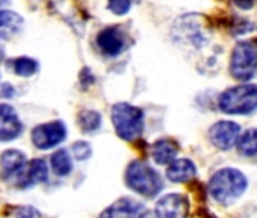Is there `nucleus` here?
Here are the masks:
<instances>
[{
  "mask_svg": "<svg viewBox=\"0 0 257 218\" xmlns=\"http://www.w3.org/2000/svg\"><path fill=\"white\" fill-rule=\"evenodd\" d=\"M246 189V177L236 168H222L216 171L209 182V194L222 204L239 198Z\"/></svg>",
  "mask_w": 257,
  "mask_h": 218,
  "instance_id": "obj_1",
  "label": "nucleus"
},
{
  "mask_svg": "<svg viewBox=\"0 0 257 218\" xmlns=\"http://www.w3.org/2000/svg\"><path fill=\"white\" fill-rule=\"evenodd\" d=\"M112 123L116 135L124 141H134L143 135L144 113L128 103H116L112 106Z\"/></svg>",
  "mask_w": 257,
  "mask_h": 218,
  "instance_id": "obj_2",
  "label": "nucleus"
},
{
  "mask_svg": "<svg viewBox=\"0 0 257 218\" xmlns=\"http://www.w3.org/2000/svg\"><path fill=\"white\" fill-rule=\"evenodd\" d=\"M125 183L132 191L144 195V197H155L164 188L162 179L156 170H153L144 161H134L128 164L125 174Z\"/></svg>",
  "mask_w": 257,
  "mask_h": 218,
  "instance_id": "obj_3",
  "label": "nucleus"
},
{
  "mask_svg": "<svg viewBox=\"0 0 257 218\" xmlns=\"http://www.w3.org/2000/svg\"><path fill=\"white\" fill-rule=\"evenodd\" d=\"M218 106L225 114L248 116L257 109V85L245 83L225 89L219 98Z\"/></svg>",
  "mask_w": 257,
  "mask_h": 218,
  "instance_id": "obj_4",
  "label": "nucleus"
},
{
  "mask_svg": "<svg viewBox=\"0 0 257 218\" xmlns=\"http://www.w3.org/2000/svg\"><path fill=\"white\" fill-rule=\"evenodd\" d=\"M257 71V41L246 40L234 46L230 59V73L237 80H248Z\"/></svg>",
  "mask_w": 257,
  "mask_h": 218,
  "instance_id": "obj_5",
  "label": "nucleus"
},
{
  "mask_svg": "<svg viewBox=\"0 0 257 218\" xmlns=\"http://www.w3.org/2000/svg\"><path fill=\"white\" fill-rule=\"evenodd\" d=\"M67 137V129L62 122H52L40 125L32 131V143L40 150L52 149L61 144Z\"/></svg>",
  "mask_w": 257,
  "mask_h": 218,
  "instance_id": "obj_6",
  "label": "nucleus"
},
{
  "mask_svg": "<svg viewBox=\"0 0 257 218\" xmlns=\"http://www.w3.org/2000/svg\"><path fill=\"white\" fill-rule=\"evenodd\" d=\"M189 212L188 198L179 192L165 194L156 203L158 218H186Z\"/></svg>",
  "mask_w": 257,
  "mask_h": 218,
  "instance_id": "obj_7",
  "label": "nucleus"
},
{
  "mask_svg": "<svg viewBox=\"0 0 257 218\" xmlns=\"http://www.w3.org/2000/svg\"><path fill=\"white\" fill-rule=\"evenodd\" d=\"M240 128L233 122H218L209 131L210 143L219 150H230L239 140Z\"/></svg>",
  "mask_w": 257,
  "mask_h": 218,
  "instance_id": "obj_8",
  "label": "nucleus"
},
{
  "mask_svg": "<svg viewBox=\"0 0 257 218\" xmlns=\"http://www.w3.org/2000/svg\"><path fill=\"white\" fill-rule=\"evenodd\" d=\"M23 131V125L10 104L0 103V141H13Z\"/></svg>",
  "mask_w": 257,
  "mask_h": 218,
  "instance_id": "obj_9",
  "label": "nucleus"
},
{
  "mask_svg": "<svg viewBox=\"0 0 257 218\" xmlns=\"http://www.w3.org/2000/svg\"><path fill=\"white\" fill-rule=\"evenodd\" d=\"M97 46L107 56L119 55L125 46V38H124L122 31L116 26H110V28L103 29L97 35Z\"/></svg>",
  "mask_w": 257,
  "mask_h": 218,
  "instance_id": "obj_10",
  "label": "nucleus"
},
{
  "mask_svg": "<svg viewBox=\"0 0 257 218\" xmlns=\"http://www.w3.org/2000/svg\"><path fill=\"white\" fill-rule=\"evenodd\" d=\"M49 177V170H47V164L44 159H34L29 164L25 165V168L20 171L19 177H17V185L20 188H29L34 186L37 183H43L46 182Z\"/></svg>",
  "mask_w": 257,
  "mask_h": 218,
  "instance_id": "obj_11",
  "label": "nucleus"
},
{
  "mask_svg": "<svg viewBox=\"0 0 257 218\" xmlns=\"http://www.w3.org/2000/svg\"><path fill=\"white\" fill-rule=\"evenodd\" d=\"M143 204L134 198H119L110 206H107L101 213L100 218H138Z\"/></svg>",
  "mask_w": 257,
  "mask_h": 218,
  "instance_id": "obj_12",
  "label": "nucleus"
},
{
  "mask_svg": "<svg viewBox=\"0 0 257 218\" xmlns=\"http://www.w3.org/2000/svg\"><path fill=\"white\" fill-rule=\"evenodd\" d=\"M26 165V155L20 150H7L0 158V176L4 180H10L13 176H19Z\"/></svg>",
  "mask_w": 257,
  "mask_h": 218,
  "instance_id": "obj_13",
  "label": "nucleus"
},
{
  "mask_svg": "<svg viewBox=\"0 0 257 218\" xmlns=\"http://www.w3.org/2000/svg\"><path fill=\"white\" fill-rule=\"evenodd\" d=\"M195 176H197V167L189 159H177L171 162L167 170V177L174 183L188 182Z\"/></svg>",
  "mask_w": 257,
  "mask_h": 218,
  "instance_id": "obj_14",
  "label": "nucleus"
},
{
  "mask_svg": "<svg viewBox=\"0 0 257 218\" xmlns=\"http://www.w3.org/2000/svg\"><path fill=\"white\" fill-rule=\"evenodd\" d=\"M177 146L171 140H161L152 146V158L159 165H167L174 162L177 156Z\"/></svg>",
  "mask_w": 257,
  "mask_h": 218,
  "instance_id": "obj_15",
  "label": "nucleus"
},
{
  "mask_svg": "<svg viewBox=\"0 0 257 218\" xmlns=\"http://www.w3.org/2000/svg\"><path fill=\"white\" fill-rule=\"evenodd\" d=\"M23 26V19L14 11H0V38L14 37Z\"/></svg>",
  "mask_w": 257,
  "mask_h": 218,
  "instance_id": "obj_16",
  "label": "nucleus"
},
{
  "mask_svg": "<svg viewBox=\"0 0 257 218\" xmlns=\"http://www.w3.org/2000/svg\"><path fill=\"white\" fill-rule=\"evenodd\" d=\"M237 150L243 156L257 155V129H248L239 137Z\"/></svg>",
  "mask_w": 257,
  "mask_h": 218,
  "instance_id": "obj_17",
  "label": "nucleus"
},
{
  "mask_svg": "<svg viewBox=\"0 0 257 218\" xmlns=\"http://www.w3.org/2000/svg\"><path fill=\"white\" fill-rule=\"evenodd\" d=\"M52 168L58 176H67L73 170V162L67 150H58L52 156Z\"/></svg>",
  "mask_w": 257,
  "mask_h": 218,
  "instance_id": "obj_18",
  "label": "nucleus"
},
{
  "mask_svg": "<svg viewBox=\"0 0 257 218\" xmlns=\"http://www.w3.org/2000/svg\"><path fill=\"white\" fill-rule=\"evenodd\" d=\"M101 125V116L97 111H82L79 114V126L83 132H95Z\"/></svg>",
  "mask_w": 257,
  "mask_h": 218,
  "instance_id": "obj_19",
  "label": "nucleus"
},
{
  "mask_svg": "<svg viewBox=\"0 0 257 218\" xmlns=\"http://www.w3.org/2000/svg\"><path fill=\"white\" fill-rule=\"evenodd\" d=\"M37 70H38V62L32 58H19L14 61V71L19 76L29 77L35 74Z\"/></svg>",
  "mask_w": 257,
  "mask_h": 218,
  "instance_id": "obj_20",
  "label": "nucleus"
},
{
  "mask_svg": "<svg viewBox=\"0 0 257 218\" xmlns=\"http://www.w3.org/2000/svg\"><path fill=\"white\" fill-rule=\"evenodd\" d=\"M71 150H73L74 158L79 159V161L88 159V158L91 156V153H92L91 146H89L88 143H85V141H77V143H74L73 147H71Z\"/></svg>",
  "mask_w": 257,
  "mask_h": 218,
  "instance_id": "obj_21",
  "label": "nucleus"
},
{
  "mask_svg": "<svg viewBox=\"0 0 257 218\" xmlns=\"http://www.w3.org/2000/svg\"><path fill=\"white\" fill-rule=\"evenodd\" d=\"M131 7H132V4L127 2V0H113V2L107 4V10L116 16H124L128 10H131Z\"/></svg>",
  "mask_w": 257,
  "mask_h": 218,
  "instance_id": "obj_22",
  "label": "nucleus"
},
{
  "mask_svg": "<svg viewBox=\"0 0 257 218\" xmlns=\"http://www.w3.org/2000/svg\"><path fill=\"white\" fill-rule=\"evenodd\" d=\"M17 218H38V213L34 207H22L17 213Z\"/></svg>",
  "mask_w": 257,
  "mask_h": 218,
  "instance_id": "obj_23",
  "label": "nucleus"
},
{
  "mask_svg": "<svg viewBox=\"0 0 257 218\" xmlns=\"http://www.w3.org/2000/svg\"><path fill=\"white\" fill-rule=\"evenodd\" d=\"M7 94H8V98H10V97H13V94H14V89H13V86H11V85H8V83L4 86L2 97H7Z\"/></svg>",
  "mask_w": 257,
  "mask_h": 218,
  "instance_id": "obj_24",
  "label": "nucleus"
},
{
  "mask_svg": "<svg viewBox=\"0 0 257 218\" xmlns=\"http://www.w3.org/2000/svg\"><path fill=\"white\" fill-rule=\"evenodd\" d=\"M236 5H237L239 8L248 10V8H251V7H252V2H246V4H242V2H236Z\"/></svg>",
  "mask_w": 257,
  "mask_h": 218,
  "instance_id": "obj_25",
  "label": "nucleus"
},
{
  "mask_svg": "<svg viewBox=\"0 0 257 218\" xmlns=\"http://www.w3.org/2000/svg\"><path fill=\"white\" fill-rule=\"evenodd\" d=\"M138 218H158V216H156V213H153V212H144V213H141Z\"/></svg>",
  "mask_w": 257,
  "mask_h": 218,
  "instance_id": "obj_26",
  "label": "nucleus"
}]
</instances>
